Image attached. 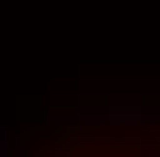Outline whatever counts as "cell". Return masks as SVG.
<instances>
[{
  "label": "cell",
  "mask_w": 160,
  "mask_h": 157,
  "mask_svg": "<svg viewBox=\"0 0 160 157\" xmlns=\"http://www.w3.org/2000/svg\"><path fill=\"white\" fill-rule=\"evenodd\" d=\"M39 157H160V141H145L137 133H62Z\"/></svg>",
  "instance_id": "1"
}]
</instances>
